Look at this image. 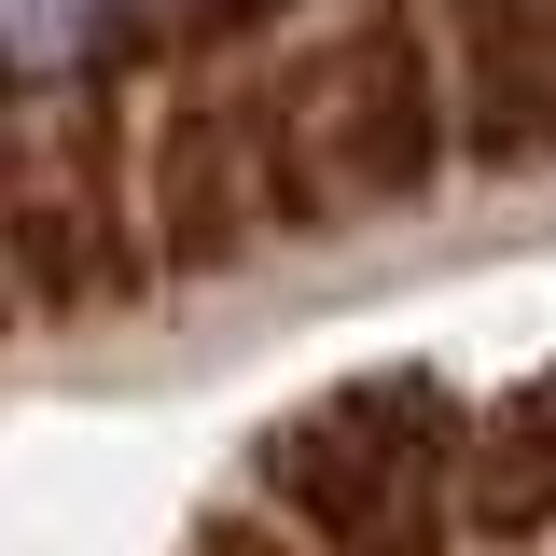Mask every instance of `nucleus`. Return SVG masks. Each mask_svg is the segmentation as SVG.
<instances>
[{"label":"nucleus","instance_id":"nucleus-7","mask_svg":"<svg viewBox=\"0 0 556 556\" xmlns=\"http://www.w3.org/2000/svg\"><path fill=\"white\" fill-rule=\"evenodd\" d=\"M181 556H320L306 529H278V515H195V543Z\"/></svg>","mask_w":556,"mask_h":556},{"label":"nucleus","instance_id":"nucleus-5","mask_svg":"<svg viewBox=\"0 0 556 556\" xmlns=\"http://www.w3.org/2000/svg\"><path fill=\"white\" fill-rule=\"evenodd\" d=\"M473 543H556V376L473 417Z\"/></svg>","mask_w":556,"mask_h":556},{"label":"nucleus","instance_id":"nucleus-3","mask_svg":"<svg viewBox=\"0 0 556 556\" xmlns=\"http://www.w3.org/2000/svg\"><path fill=\"white\" fill-rule=\"evenodd\" d=\"M445 84H459V153L473 167H543L556 153V0H431Z\"/></svg>","mask_w":556,"mask_h":556},{"label":"nucleus","instance_id":"nucleus-2","mask_svg":"<svg viewBox=\"0 0 556 556\" xmlns=\"http://www.w3.org/2000/svg\"><path fill=\"white\" fill-rule=\"evenodd\" d=\"M265 515L306 529L320 556H445V529H473V417L445 404V376H348L265 417L251 445Z\"/></svg>","mask_w":556,"mask_h":556},{"label":"nucleus","instance_id":"nucleus-4","mask_svg":"<svg viewBox=\"0 0 556 556\" xmlns=\"http://www.w3.org/2000/svg\"><path fill=\"white\" fill-rule=\"evenodd\" d=\"M251 181H265V112H237V98H208V84L167 98V126H153V223H167V265H223V251L251 237Z\"/></svg>","mask_w":556,"mask_h":556},{"label":"nucleus","instance_id":"nucleus-6","mask_svg":"<svg viewBox=\"0 0 556 556\" xmlns=\"http://www.w3.org/2000/svg\"><path fill=\"white\" fill-rule=\"evenodd\" d=\"M112 28H126V0H0V56H14L28 98H56L70 70H98Z\"/></svg>","mask_w":556,"mask_h":556},{"label":"nucleus","instance_id":"nucleus-1","mask_svg":"<svg viewBox=\"0 0 556 556\" xmlns=\"http://www.w3.org/2000/svg\"><path fill=\"white\" fill-rule=\"evenodd\" d=\"M459 153V84L431 0H348L306 56L278 70L265 112V181L292 223H390L445 181Z\"/></svg>","mask_w":556,"mask_h":556}]
</instances>
